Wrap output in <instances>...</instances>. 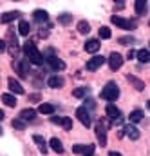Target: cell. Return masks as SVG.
Segmentation results:
<instances>
[{
	"label": "cell",
	"instance_id": "29",
	"mask_svg": "<svg viewBox=\"0 0 150 156\" xmlns=\"http://www.w3.org/2000/svg\"><path fill=\"white\" fill-rule=\"evenodd\" d=\"M89 94V87H76L73 91V96L74 98H85Z\"/></svg>",
	"mask_w": 150,
	"mask_h": 156
},
{
	"label": "cell",
	"instance_id": "12",
	"mask_svg": "<svg viewBox=\"0 0 150 156\" xmlns=\"http://www.w3.org/2000/svg\"><path fill=\"white\" fill-rule=\"evenodd\" d=\"M100 45H101V44H100V40H87V42H85V45H83V47H85V51H87V53H98V51H100Z\"/></svg>",
	"mask_w": 150,
	"mask_h": 156
},
{
	"label": "cell",
	"instance_id": "37",
	"mask_svg": "<svg viewBox=\"0 0 150 156\" xmlns=\"http://www.w3.org/2000/svg\"><path fill=\"white\" fill-rule=\"evenodd\" d=\"M29 100H31L33 104H36V102H40V94H38V93H35V94H31V96H29Z\"/></svg>",
	"mask_w": 150,
	"mask_h": 156
},
{
	"label": "cell",
	"instance_id": "42",
	"mask_svg": "<svg viewBox=\"0 0 150 156\" xmlns=\"http://www.w3.org/2000/svg\"><path fill=\"white\" fill-rule=\"evenodd\" d=\"M148 26H150V22H148Z\"/></svg>",
	"mask_w": 150,
	"mask_h": 156
},
{
	"label": "cell",
	"instance_id": "27",
	"mask_svg": "<svg viewBox=\"0 0 150 156\" xmlns=\"http://www.w3.org/2000/svg\"><path fill=\"white\" fill-rule=\"evenodd\" d=\"M128 120H130L132 123H138V122H141V120H143V111H141V109H134V111L130 113Z\"/></svg>",
	"mask_w": 150,
	"mask_h": 156
},
{
	"label": "cell",
	"instance_id": "8",
	"mask_svg": "<svg viewBox=\"0 0 150 156\" xmlns=\"http://www.w3.org/2000/svg\"><path fill=\"white\" fill-rule=\"evenodd\" d=\"M7 38H9V45H7V51H9V55H11V56L15 58V56L18 55V40H16V37L13 35V31H9Z\"/></svg>",
	"mask_w": 150,
	"mask_h": 156
},
{
	"label": "cell",
	"instance_id": "36",
	"mask_svg": "<svg viewBox=\"0 0 150 156\" xmlns=\"http://www.w3.org/2000/svg\"><path fill=\"white\" fill-rule=\"evenodd\" d=\"M83 156H94V145H87V151L83 153Z\"/></svg>",
	"mask_w": 150,
	"mask_h": 156
},
{
	"label": "cell",
	"instance_id": "22",
	"mask_svg": "<svg viewBox=\"0 0 150 156\" xmlns=\"http://www.w3.org/2000/svg\"><path fill=\"white\" fill-rule=\"evenodd\" d=\"M47 83H49V87H53V89H60V87H63V78L62 76H51Z\"/></svg>",
	"mask_w": 150,
	"mask_h": 156
},
{
	"label": "cell",
	"instance_id": "16",
	"mask_svg": "<svg viewBox=\"0 0 150 156\" xmlns=\"http://www.w3.org/2000/svg\"><path fill=\"white\" fill-rule=\"evenodd\" d=\"M13 67L16 69L20 78H27V64L26 62H13Z\"/></svg>",
	"mask_w": 150,
	"mask_h": 156
},
{
	"label": "cell",
	"instance_id": "4",
	"mask_svg": "<svg viewBox=\"0 0 150 156\" xmlns=\"http://www.w3.org/2000/svg\"><path fill=\"white\" fill-rule=\"evenodd\" d=\"M94 131H96V136H98L100 145H101V147H105V145H107V127L103 125V120H100V122L96 123Z\"/></svg>",
	"mask_w": 150,
	"mask_h": 156
},
{
	"label": "cell",
	"instance_id": "5",
	"mask_svg": "<svg viewBox=\"0 0 150 156\" xmlns=\"http://www.w3.org/2000/svg\"><path fill=\"white\" fill-rule=\"evenodd\" d=\"M76 118H78L85 127H90V123H92V118H90V113H89L87 107H78V109H76Z\"/></svg>",
	"mask_w": 150,
	"mask_h": 156
},
{
	"label": "cell",
	"instance_id": "24",
	"mask_svg": "<svg viewBox=\"0 0 150 156\" xmlns=\"http://www.w3.org/2000/svg\"><path fill=\"white\" fill-rule=\"evenodd\" d=\"M29 31H31V26H29V22H26V20H20V24H18V33H20L22 37H27V35H29Z\"/></svg>",
	"mask_w": 150,
	"mask_h": 156
},
{
	"label": "cell",
	"instance_id": "41",
	"mask_svg": "<svg viewBox=\"0 0 150 156\" xmlns=\"http://www.w3.org/2000/svg\"><path fill=\"white\" fill-rule=\"evenodd\" d=\"M147 107H148V109H150V100H148V102H147Z\"/></svg>",
	"mask_w": 150,
	"mask_h": 156
},
{
	"label": "cell",
	"instance_id": "39",
	"mask_svg": "<svg viewBox=\"0 0 150 156\" xmlns=\"http://www.w3.org/2000/svg\"><path fill=\"white\" fill-rule=\"evenodd\" d=\"M136 56H138V51H130V53L127 55V58H128V60H132V58H136Z\"/></svg>",
	"mask_w": 150,
	"mask_h": 156
},
{
	"label": "cell",
	"instance_id": "35",
	"mask_svg": "<svg viewBox=\"0 0 150 156\" xmlns=\"http://www.w3.org/2000/svg\"><path fill=\"white\" fill-rule=\"evenodd\" d=\"M118 42L123 44V45H128V44L134 42V37H121V38H118Z\"/></svg>",
	"mask_w": 150,
	"mask_h": 156
},
{
	"label": "cell",
	"instance_id": "18",
	"mask_svg": "<svg viewBox=\"0 0 150 156\" xmlns=\"http://www.w3.org/2000/svg\"><path fill=\"white\" fill-rule=\"evenodd\" d=\"M49 145H51V149H53L54 153H58V154L63 153V144H62L58 138H51V140H49Z\"/></svg>",
	"mask_w": 150,
	"mask_h": 156
},
{
	"label": "cell",
	"instance_id": "20",
	"mask_svg": "<svg viewBox=\"0 0 150 156\" xmlns=\"http://www.w3.org/2000/svg\"><path fill=\"white\" fill-rule=\"evenodd\" d=\"M134 9H136V13H138V15H145V13H147V9H148V4H147L145 0H138V2L134 4Z\"/></svg>",
	"mask_w": 150,
	"mask_h": 156
},
{
	"label": "cell",
	"instance_id": "15",
	"mask_svg": "<svg viewBox=\"0 0 150 156\" xmlns=\"http://www.w3.org/2000/svg\"><path fill=\"white\" fill-rule=\"evenodd\" d=\"M105 113H107V116L112 118V120H119V118H121V113H119V109H118L114 104H109V105H107Z\"/></svg>",
	"mask_w": 150,
	"mask_h": 156
},
{
	"label": "cell",
	"instance_id": "38",
	"mask_svg": "<svg viewBox=\"0 0 150 156\" xmlns=\"http://www.w3.org/2000/svg\"><path fill=\"white\" fill-rule=\"evenodd\" d=\"M51 122L56 123V125H62V118L60 116H51Z\"/></svg>",
	"mask_w": 150,
	"mask_h": 156
},
{
	"label": "cell",
	"instance_id": "30",
	"mask_svg": "<svg viewBox=\"0 0 150 156\" xmlns=\"http://www.w3.org/2000/svg\"><path fill=\"white\" fill-rule=\"evenodd\" d=\"M78 31H80L81 35L90 33V26H89V22H87V20H80V22H78Z\"/></svg>",
	"mask_w": 150,
	"mask_h": 156
},
{
	"label": "cell",
	"instance_id": "26",
	"mask_svg": "<svg viewBox=\"0 0 150 156\" xmlns=\"http://www.w3.org/2000/svg\"><path fill=\"white\" fill-rule=\"evenodd\" d=\"M38 113L51 116V115L54 113V105H51V104H40V105H38Z\"/></svg>",
	"mask_w": 150,
	"mask_h": 156
},
{
	"label": "cell",
	"instance_id": "3",
	"mask_svg": "<svg viewBox=\"0 0 150 156\" xmlns=\"http://www.w3.org/2000/svg\"><path fill=\"white\" fill-rule=\"evenodd\" d=\"M111 22H112L114 26L121 27V29H127V31H134L138 27L134 20H128V18H123V16H118V15H112L111 16Z\"/></svg>",
	"mask_w": 150,
	"mask_h": 156
},
{
	"label": "cell",
	"instance_id": "23",
	"mask_svg": "<svg viewBox=\"0 0 150 156\" xmlns=\"http://www.w3.org/2000/svg\"><path fill=\"white\" fill-rule=\"evenodd\" d=\"M136 58H138L141 64H148V62H150V51H148V49H139Z\"/></svg>",
	"mask_w": 150,
	"mask_h": 156
},
{
	"label": "cell",
	"instance_id": "31",
	"mask_svg": "<svg viewBox=\"0 0 150 156\" xmlns=\"http://www.w3.org/2000/svg\"><path fill=\"white\" fill-rule=\"evenodd\" d=\"M62 127H63L65 131H71V129H73V118L63 116L62 118Z\"/></svg>",
	"mask_w": 150,
	"mask_h": 156
},
{
	"label": "cell",
	"instance_id": "34",
	"mask_svg": "<svg viewBox=\"0 0 150 156\" xmlns=\"http://www.w3.org/2000/svg\"><path fill=\"white\" fill-rule=\"evenodd\" d=\"M85 151H87V145H80V144L78 145H73V153L74 154H83Z\"/></svg>",
	"mask_w": 150,
	"mask_h": 156
},
{
	"label": "cell",
	"instance_id": "19",
	"mask_svg": "<svg viewBox=\"0 0 150 156\" xmlns=\"http://www.w3.org/2000/svg\"><path fill=\"white\" fill-rule=\"evenodd\" d=\"M20 118H22V120H35V118H36V111L31 109V107H26V109H22Z\"/></svg>",
	"mask_w": 150,
	"mask_h": 156
},
{
	"label": "cell",
	"instance_id": "10",
	"mask_svg": "<svg viewBox=\"0 0 150 156\" xmlns=\"http://www.w3.org/2000/svg\"><path fill=\"white\" fill-rule=\"evenodd\" d=\"M20 16H22L20 11H7V13H4V15L0 16V20H2V24H9V22L16 20V18H20Z\"/></svg>",
	"mask_w": 150,
	"mask_h": 156
},
{
	"label": "cell",
	"instance_id": "6",
	"mask_svg": "<svg viewBox=\"0 0 150 156\" xmlns=\"http://www.w3.org/2000/svg\"><path fill=\"white\" fill-rule=\"evenodd\" d=\"M47 66H49L53 71H63V69H65V62L60 60V58L54 56V55H47Z\"/></svg>",
	"mask_w": 150,
	"mask_h": 156
},
{
	"label": "cell",
	"instance_id": "33",
	"mask_svg": "<svg viewBox=\"0 0 150 156\" xmlns=\"http://www.w3.org/2000/svg\"><path fill=\"white\" fill-rule=\"evenodd\" d=\"M111 37H112V33H111V29H109V27H105V26H103V27H100V38H111Z\"/></svg>",
	"mask_w": 150,
	"mask_h": 156
},
{
	"label": "cell",
	"instance_id": "11",
	"mask_svg": "<svg viewBox=\"0 0 150 156\" xmlns=\"http://www.w3.org/2000/svg\"><path fill=\"white\" fill-rule=\"evenodd\" d=\"M7 85H9L11 93H15V94H24V87L18 83V80H15V78H9V80H7Z\"/></svg>",
	"mask_w": 150,
	"mask_h": 156
},
{
	"label": "cell",
	"instance_id": "25",
	"mask_svg": "<svg viewBox=\"0 0 150 156\" xmlns=\"http://www.w3.org/2000/svg\"><path fill=\"white\" fill-rule=\"evenodd\" d=\"M2 102H4L7 107H15V105H16V98H15L13 94H9V93H4V94H2Z\"/></svg>",
	"mask_w": 150,
	"mask_h": 156
},
{
	"label": "cell",
	"instance_id": "13",
	"mask_svg": "<svg viewBox=\"0 0 150 156\" xmlns=\"http://www.w3.org/2000/svg\"><path fill=\"white\" fill-rule=\"evenodd\" d=\"M33 18H35V22H38V24H45L49 20V13L43 11V9H36L33 13Z\"/></svg>",
	"mask_w": 150,
	"mask_h": 156
},
{
	"label": "cell",
	"instance_id": "14",
	"mask_svg": "<svg viewBox=\"0 0 150 156\" xmlns=\"http://www.w3.org/2000/svg\"><path fill=\"white\" fill-rule=\"evenodd\" d=\"M33 142L36 144L38 151H40L42 154H47V144H45L43 136H40V134H35V136H33Z\"/></svg>",
	"mask_w": 150,
	"mask_h": 156
},
{
	"label": "cell",
	"instance_id": "21",
	"mask_svg": "<svg viewBox=\"0 0 150 156\" xmlns=\"http://www.w3.org/2000/svg\"><path fill=\"white\" fill-rule=\"evenodd\" d=\"M125 134L130 138V140H138L141 134H139V131L134 127V125H128V127H125Z\"/></svg>",
	"mask_w": 150,
	"mask_h": 156
},
{
	"label": "cell",
	"instance_id": "32",
	"mask_svg": "<svg viewBox=\"0 0 150 156\" xmlns=\"http://www.w3.org/2000/svg\"><path fill=\"white\" fill-rule=\"evenodd\" d=\"M11 125H13L16 131H24V129H26V122H24V120H13Z\"/></svg>",
	"mask_w": 150,
	"mask_h": 156
},
{
	"label": "cell",
	"instance_id": "7",
	"mask_svg": "<svg viewBox=\"0 0 150 156\" xmlns=\"http://www.w3.org/2000/svg\"><path fill=\"white\" fill-rule=\"evenodd\" d=\"M121 66H123V56L119 53H111V56H109V67H111V71H118Z\"/></svg>",
	"mask_w": 150,
	"mask_h": 156
},
{
	"label": "cell",
	"instance_id": "17",
	"mask_svg": "<svg viewBox=\"0 0 150 156\" xmlns=\"http://www.w3.org/2000/svg\"><path fill=\"white\" fill-rule=\"evenodd\" d=\"M127 80H128V82H130V83L138 89V91H143V89H145V82H143L141 78L134 76V75H127Z\"/></svg>",
	"mask_w": 150,
	"mask_h": 156
},
{
	"label": "cell",
	"instance_id": "40",
	"mask_svg": "<svg viewBox=\"0 0 150 156\" xmlns=\"http://www.w3.org/2000/svg\"><path fill=\"white\" fill-rule=\"evenodd\" d=\"M109 156H121V153H118V151H111Z\"/></svg>",
	"mask_w": 150,
	"mask_h": 156
},
{
	"label": "cell",
	"instance_id": "28",
	"mask_svg": "<svg viewBox=\"0 0 150 156\" xmlns=\"http://www.w3.org/2000/svg\"><path fill=\"white\" fill-rule=\"evenodd\" d=\"M71 22H73V15L71 13H62L58 16V24H62V26H69Z\"/></svg>",
	"mask_w": 150,
	"mask_h": 156
},
{
	"label": "cell",
	"instance_id": "1",
	"mask_svg": "<svg viewBox=\"0 0 150 156\" xmlns=\"http://www.w3.org/2000/svg\"><path fill=\"white\" fill-rule=\"evenodd\" d=\"M24 55H26V58H27L31 64H35V66H42V64H43V55L38 51L36 45H35L33 42H26V44H24Z\"/></svg>",
	"mask_w": 150,
	"mask_h": 156
},
{
	"label": "cell",
	"instance_id": "2",
	"mask_svg": "<svg viewBox=\"0 0 150 156\" xmlns=\"http://www.w3.org/2000/svg\"><path fill=\"white\" fill-rule=\"evenodd\" d=\"M103 100H107V102H114V100H118L119 98V87L114 83V82H109V83H105V87L101 89V94H100Z\"/></svg>",
	"mask_w": 150,
	"mask_h": 156
},
{
	"label": "cell",
	"instance_id": "9",
	"mask_svg": "<svg viewBox=\"0 0 150 156\" xmlns=\"http://www.w3.org/2000/svg\"><path fill=\"white\" fill-rule=\"evenodd\" d=\"M103 64H105V58L100 56V55H96V56H92V58L87 62V69H89V71H96V69H100Z\"/></svg>",
	"mask_w": 150,
	"mask_h": 156
}]
</instances>
